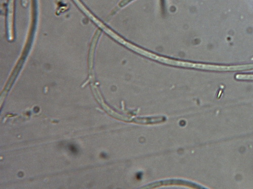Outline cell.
Instances as JSON below:
<instances>
[{
    "instance_id": "6da1fadb",
    "label": "cell",
    "mask_w": 253,
    "mask_h": 189,
    "mask_svg": "<svg viewBox=\"0 0 253 189\" xmlns=\"http://www.w3.org/2000/svg\"><path fill=\"white\" fill-rule=\"evenodd\" d=\"M250 69H253V64L231 66H217L218 71H242Z\"/></svg>"
}]
</instances>
